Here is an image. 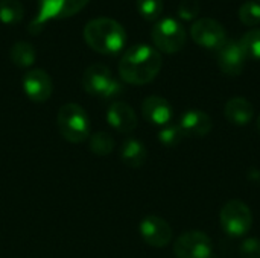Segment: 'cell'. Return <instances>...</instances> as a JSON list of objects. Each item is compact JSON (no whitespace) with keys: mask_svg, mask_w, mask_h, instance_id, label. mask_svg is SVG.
Masks as SVG:
<instances>
[{"mask_svg":"<svg viewBox=\"0 0 260 258\" xmlns=\"http://www.w3.org/2000/svg\"><path fill=\"white\" fill-rule=\"evenodd\" d=\"M257 129H259V132H260V116L257 117Z\"/></svg>","mask_w":260,"mask_h":258,"instance_id":"4316f807","label":"cell"},{"mask_svg":"<svg viewBox=\"0 0 260 258\" xmlns=\"http://www.w3.org/2000/svg\"><path fill=\"white\" fill-rule=\"evenodd\" d=\"M239 254L242 258H260V240L259 239H247L241 248Z\"/></svg>","mask_w":260,"mask_h":258,"instance_id":"484cf974","label":"cell"},{"mask_svg":"<svg viewBox=\"0 0 260 258\" xmlns=\"http://www.w3.org/2000/svg\"><path fill=\"white\" fill-rule=\"evenodd\" d=\"M239 44L242 46L247 58L260 59V27L245 32L239 40Z\"/></svg>","mask_w":260,"mask_h":258,"instance_id":"44dd1931","label":"cell"},{"mask_svg":"<svg viewBox=\"0 0 260 258\" xmlns=\"http://www.w3.org/2000/svg\"><path fill=\"white\" fill-rule=\"evenodd\" d=\"M238 15L245 26H257L260 23V3L254 0H248L242 3Z\"/></svg>","mask_w":260,"mask_h":258,"instance_id":"7402d4cb","label":"cell"},{"mask_svg":"<svg viewBox=\"0 0 260 258\" xmlns=\"http://www.w3.org/2000/svg\"><path fill=\"white\" fill-rule=\"evenodd\" d=\"M23 91L32 102L43 103L52 96V78L41 68H32L23 76Z\"/></svg>","mask_w":260,"mask_h":258,"instance_id":"30bf717a","label":"cell"},{"mask_svg":"<svg viewBox=\"0 0 260 258\" xmlns=\"http://www.w3.org/2000/svg\"><path fill=\"white\" fill-rule=\"evenodd\" d=\"M84 40L94 52L102 55H114L123 49L126 43V32L114 18L98 17L85 24Z\"/></svg>","mask_w":260,"mask_h":258,"instance_id":"7a4b0ae2","label":"cell"},{"mask_svg":"<svg viewBox=\"0 0 260 258\" xmlns=\"http://www.w3.org/2000/svg\"><path fill=\"white\" fill-rule=\"evenodd\" d=\"M108 123L122 134H131L137 128V114L122 100H114L107 111Z\"/></svg>","mask_w":260,"mask_h":258,"instance_id":"4fadbf2b","label":"cell"},{"mask_svg":"<svg viewBox=\"0 0 260 258\" xmlns=\"http://www.w3.org/2000/svg\"><path fill=\"white\" fill-rule=\"evenodd\" d=\"M151 38L160 53H177L184 47L187 32L177 18L165 17L154 23Z\"/></svg>","mask_w":260,"mask_h":258,"instance_id":"277c9868","label":"cell"},{"mask_svg":"<svg viewBox=\"0 0 260 258\" xmlns=\"http://www.w3.org/2000/svg\"><path fill=\"white\" fill-rule=\"evenodd\" d=\"M56 125L64 140L82 143L90 137V119L85 109L78 103H66L56 114Z\"/></svg>","mask_w":260,"mask_h":258,"instance_id":"3957f363","label":"cell"},{"mask_svg":"<svg viewBox=\"0 0 260 258\" xmlns=\"http://www.w3.org/2000/svg\"><path fill=\"white\" fill-rule=\"evenodd\" d=\"M190 36L198 46L210 50H218L229 40L222 23L210 17L195 20L190 26Z\"/></svg>","mask_w":260,"mask_h":258,"instance_id":"ba28073f","label":"cell"},{"mask_svg":"<svg viewBox=\"0 0 260 258\" xmlns=\"http://www.w3.org/2000/svg\"><path fill=\"white\" fill-rule=\"evenodd\" d=\"M212 252V239L201 231H187L174 243V254L177 258H210Z\"/></svg>","mask_w":260,"mask_h":258,"instance_id":"9c48e42d","label":"cell"},{"mask_svg":"<svg viewBox=\"0 0 260 258\" xmlns=\"http://www.w3.org/2000/svg\"><path fill=\"white\" fill-rule=\"evenodd\" d=\"M219 220H221L222 230L227 234L233 237H241L250 231L253 225V214L247 204H244L242 201L233 199V201H229L222 207Z\"/></svg>","mask_w":260,"mask_h":258,"instance_id":"52a82bcc","label":"cell"},{"mask_svg":"<svg viewBox=\"0 0 260 258\" xmlns=\"http://www.w3.org/2000/svg\"><path fill=\"white\" fill-rule=\"evenodd\" d=\"M90 0H38V14L29 24L32 35L40 33L44 23L53 18H69L78 14Z\"/></svg>","mask_w":260,"mask_h":258,"instance_id":"8992f818","label":"cell"},{"mask_svg":"<svg viewBox=\"0 0 260 258\" xmlns=\"http://www.w3.org/2000/svg\"><path fill=\"white\" fill-rule=\"evenodd\" d=\"M184 137L186 135L181 131L180 125H166L158 132V140L166 148H175L177 144H180L183 141Z\"/></svg>","mask_w":260,"mask_h":258,"instance_id":"603a6c76","label":"cell"},{"mask_svg":"<svg viewBox=\"0 0 260 258\" xmlns=\"http://www.w3.org/2000/svg\"><path fill=\"white\" fill-rule=\"evenodd\" d=\"M82 87L88 94L101 99H114L123 90L120 82L113 78L111 70L104 64H91L85 68Z\"/></svg>","mask_w":260,"mask_h":258,"instance_id":"5b68a950","label":"cell"},{"mask_svg":"<svg viewBox=\"0 0 260 258\" xmlns=\"http://www.w3.org/2000/svg\"><path fill=\"white\" fill-rule=\"evenodd\" d=\"M163 65L161 53L148 44L131 46L119 61V75L122 81L131 85H145L155 79Z\"/></svg>","mask_w":260,"mask_h":258,"instance_id":"6da1fadb","label":"cell"},{"mask_svg":"<svg viewBox=\"0 0 260 258\" xmlns=\"http://www.w3.org/2000/svg\"><path fill=\"white\" fill-rule=\"evenodd\" d=\"M200 2L198 0H181L178 5V17L186 21H192L200 14Z\"/></svg>","mask_w":260,"mask_h":258,"instance_id":"d4e9b609","label":"cell"},{"mask_svg":"<svg viewBox=\"0 0 260 258\" xmlns=\"http://www.w3.org/2000/svg\"><path fill=\"white\" fill-rule=\"evenodd\" d=\"M11 61L20 68H29L35 62V47L29 41H17L9 52Z\"/></svg>","mask_w":260,"mask_h":258,"instance_id":"ac0fdd59","label":"cell"},{"mask_svg":"<svg viewBox=\"0 0 260 258\" xmlns=\"http://www.w3.org/2000/svg\"><path fill=\"white\" fill-rule=\"evenodd\" d=\"M178 125L181 131L184 132V135H189V137H206L213 128V123L209 114L200 109L186 111L181 116Z\"/></svg>","mask_w":260,"mask_h":258,"instance_id":"9a60e30c","label":"cell"},{"mask_svg":"<svg viewBox=\"0 0 260 258\" xmlns=\"http://www.w3.org/2000/svg\"><path fill=\"white\" fill-rule=\"evenodd\" d=\"M120 158L123 164H126L131 169H139L146 163L148 151L145 144L136 138H128L123 141L120 148Z\"/></svg>","mask_w":260,"mask_h":258,"instance_id":"e0dca14e","label":"cell"},{"mask_svg":"<svg viewBox=\"0 0 260 258\" xmlns=\"http://www.w3.org/2000/svg\"><path fill=\"white\" fill-rule=\"evenodd\" d=\"M142 114L149 123L166 126L172 119V106L165 97L149 96L142 103Z\"/></svg>","mask_w":260,"mask_h":258,"instance_id":"5bb4252c","label":"cell"},{"mask_svg":"<svg viewBox=\"0 0 260 258\" xmlns=\"http://www.w3.org/2000/svg\"><path fill=\"white\" fill-rule=\"evenodd\" d=\"M247 62V55L236 40H227L218 49V65L222 73L229 76H238L242 73Z\"/></svg>","mask_w":260,"mask_h":258,"instance_id":"7c38bea8","label":"cell"},{"mask_svg":"<svg viewBox=\"0 0 260 258\" xmlns=\"http://www.w3.org/2000/svg\"><path fill=\"white\" fill-rule=\"evenodd\" d=\"M139 231L142 239L154 248H165L172 240L171 225L158 216H146L140 222Z\"/></svg>","mask_w":260,"mask_h":258,"instance_id":"8fae6325","label":"cell"},{"mask_svg":"<svg viewBox=\"0 0 260 258\" xmlns=\"http://www.w3.org/2000/svg\"><path fill=\"white\" fill-rule=\"evenodd\" d=\"M24 17V8L18 0H0V21L3 24H17Z\"/></svg>","mask_w":260,"mask_h":258,"instance_id":"d6986e66","label":"cell"},{"mask_svg":"<svg viewBox=\"0 0 260 258\" xmlns=\"http://www.w3.org/2000/svg\"><path fill=\"white\" fill-rule=\"evenodd\" d=\"M136 5L139 14L148 21L158 20L163 12V0H137Z\"/></svg>","mask_w":260,"mask_h":258,"instance_id":"cb8c5ba5","label":"cell"},{"mask_svg":"<svg viewBox=\"0 0 260 258\" xmlns=\"http://www.w3.org/2000/svg\"><path fill=\"white\" fill-rule=\"evenodd\" d=\"M88 138H90V141H88L90 151L94 155L105 157V155L111 154L113 149H114V138L108 132L101 131V132H96V134L90 135Z\"/></svg>","mask_w":260,"mask_h":258,"instance_id":"ffe728a7","label":"cell"},{"mask_svg":"<svg viewBox=\"0 0 260 258\" xmlns=\"http://www.w3.org/2000/svg\"><path fill=\"white\" fill-rule=\"evenodd\" d=\"M225 119L236 126H245L254 116V108L245 97H232L224 108Z\"/></svg>","mask_w":260,"mask_h":258,"instance_id":"2e32d148","label":"cell"}]
</instances>
